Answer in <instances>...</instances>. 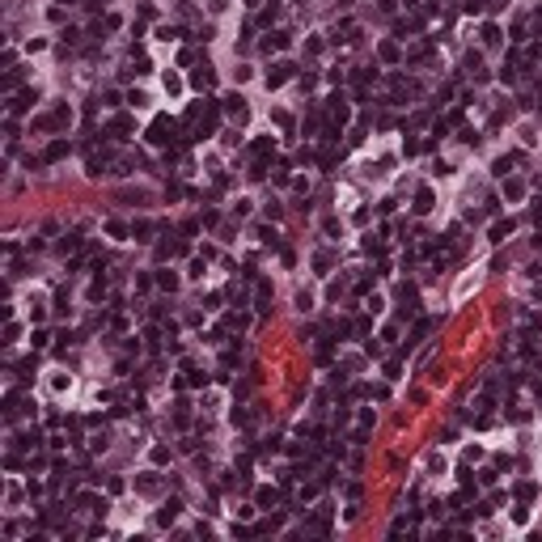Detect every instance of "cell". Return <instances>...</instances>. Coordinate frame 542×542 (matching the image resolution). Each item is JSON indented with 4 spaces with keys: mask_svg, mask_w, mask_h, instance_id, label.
Returning a JSON list of instances; mask_svg holds the SVG:
<instances>
[{
    "mask_svg": "<svg viewBox=\"0 0 542 542\" xmlns=\"http://www.w3.org/2000/svg\"><path fill=\"white\" fill-rule=\"evenodd\" d=\"M128 102H131V106H149V94H144V89H131Z\"/></svg>",
    "mask_w": 542,
    "mask_h": 542,
    "instance_id": "8992f818",
    "label": "cell"
},
{
    "mask_svg": "<svg viewBox=\"0 0 542 542\" xmlns=\"http://www.w3.org/2000/svg\"><path fill=\"white\" fill-rule=\"evenodd\" d=\"M60 4H72V0H60Z\"/></svg>",
    "mask_w": 542,
    "mask_h": 542,
    "instance_id": "8fae6325",
    "label": "cell"
},
{
    "mask_svg": "<svg viewBox=\"0 0 542 542\" xmlns=\"http://www.w3.org/2000/svg\"><path fill=\"white\" fill-rule=\"evenodd\" d=\"M478 288V276H462V284H457V297H466V292H475Z\"/></svg>",
    "mask_w": 542,
    "mask_h": 542,
    "instance_id": "3957f363",
    "label": "cell"
},
{
    "mask_svg": "<svg viewBox=\"0 0 542 542\" xmlns=\"http://www.w3.org/2000/svg\"><path fill=\"white\" fill-rule=\"evenodd\" d=\"M288 76H292V64H288V60H280V64H276V72L267 76V85H280V81H288Z\"/></svg>",
    "mask_w": 542,
    "mask_h": 542,
    "instance_id": "7a4b0ae2",
    "label": "cell"
},
{
    "mask_svg": "<svg viewBox=\"0 0 542 542\" xmlns=\"http://www.w3.org/2000/svg\"><path fill=\"white\" fill-rule=\"evenodd\" d=\"M165 94H174V97H178V94H182V76H174V72H165Z\"/></svg>",
    "mask_w": 542,
    "mask_h": 542,
    "instance_id": "277c9868",
    "label": "cell"
},
{
    "mask_svg": "<svg viewBox=\"0 0 542 542\" xmlns=\"http://www.w3.org/2000/svg\"><path fill=\"white\" fill-rule=\"evenodd\" d=\"M343 4H351V0H343Z\"/></svg>",
    "mask_w": 542,
    "mask_h": 542,
    "instance_id": "7c38bea8",
    "label": "cell"
},
{
    "mask_svg": "<svg viewBox=\"0 0 542 542\" xmlns=\"http://www.w3.org/2000/svg\"><path fill=\"white\" fill-rule=\"evenodd\" d=\"M432 208V191H419V199H415V212H428Z\"/></svg>",
    "mask_w": 542,
    "mask_h": 542,
    "instance_id": "52a82bcc",
    "label": "cell"
},
{
    "mask_svg": "<svg viewBox=\"0 0 542 542\" xmlns=\"http://www.w3.org/2000/svg\"><path fill=\"white\" fill-rule=\"evenodd\" d=\"M47 390H51V394H68V390H72V377H68V373H60V369L47 373Z\"/></svg>",
    "mask_w": 542,
    "mask_h": 542,
    "instance_id": "6da1fadb",
    "label": "cell"
},
{
    "mask_svg": "<svg viewBox=\"0 0 542 542\" xmlns=\"http://www.w3.org/2000/svg\"><path fill=\"white\" fill-rule=\"evenodd\" d=\"M157 284H161V288H178V276H170V271H161V276H157Z\"/></svg>",
    "mask_w": 542,
    "mask_h": 542,
    "instance_id": "9c48e42d",
    "label": "cell"
},
{
    "mask_svg": "<svg viewBox=\"0 0 542 542\" xmlns=\"http://www.w3.org/2000/svg\"><path fill=\"white\" fill-rule=\"evenodd\" d=\"M509 229H512V221H509V224H496V229H491V242H504V233H509Z\"/></svg>",
    "mask_w": 542,
    "mask_h": 542,
    "instance_id": "30bf717a",
    "label": "cell"
},
{
    "mask_svg": "<svg viewBox=\"0 0 542 542\" xmlns=\"http://www.w3.org/2000/svg\"><path fill=\"white\" fill-rule=\"evenodd\" d=\"M55 157H68V144H64V140H55L51 149H47V161H55Z\"/></svg>",
    "mask_w": 542,
    "mask_h": 542,
    "instance_id": "5b68a950",
    "label": "cell"
},
{
    "mask_svg": "<svg viewBox=\"0 0 542 542\" xmlns=\"http://www.w3.org/2000/svg\"><path fill=\"white\" fill-rule=\"evenodd\" d=\"M504 195H509V199H521V195H525V187H521V182H509V187H504Z\"/></svg>",
    "mask_w": 542,
    "mask_h": 542,
    "instance_id": "ba28073f",
    "label": "cell"
}]
</instances>
